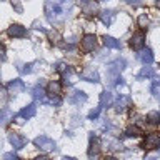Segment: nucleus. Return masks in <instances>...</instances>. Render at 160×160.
Listing matches in <instances>:
<instances>
[{
    "instance_id": "1",
    "label": "nucleus",
    "mask_w": 160,
    "mask_h": 160,
    "mask_svg": "<svg viewBox=\"0 0 160 160\" xmlns=\"http://www.w3.org/2000/svg\"><path fill=\"white\" fill-rule=\"evenodd\" d=\"M67 3H70L68 0H47V3H45L47 18L52 23L58 22L57 17H63V15L67 13V8H65V5H67Z\"/></svg>"
},
{
    "instance_id": "2",
    "label": "nucleus",
    "mask_w": 160,
    "mask_h": 160,
    "mask_svg": "<svg viewBox=\"0 0 160 160\" xmlns=\"http://www.w3.org/2000/svg\"><path fill=\"white\" fill-rule=\"evenodd\" d=\"M125 65H127V62H125L123 58H117L115 62L108 63L107 65V77H108V80H117L120 77V72L125 68Z\"/></svg>"
},
{
    "instance_id": "3",
    "label": "nucleus",
    "mask_w": 160,
    "mask_h": 160,
    "mask_svg": "<svg viewBox=\"0 0 160 160\" xmlns=\"http://www.w3.org/2000/svg\"><path fill=\"white\" fill-rule=\"evenodd\" d=\"M35 147H38L40 150H45V152H50V150L55 148V142L50 137H47V135H40V137H37L33 140Z\"/></svg>"
},
{
    "instance_id": "4",
    "label": "nucleus",
    "mask_w": 160,
    "mask_h": 160,
    "mask_svg": "<svg viewBox=\"0 0 160 160\" xmlns=\"http://www.w3.org/2000/svg\"><path fill=\"white\" fill-rule=\"evenodd\" d=\"M100 152V140L97 135H90V145H88V158H95Z\"/></svg>"
},
{
    "instance_id": "5",
    "label": "nucleus",
    "mask_w": 160,
    "mask_h": 160,
    "mask_svg": "<svg viewBox=\"0 0 160 160\" xmlns=\"http://www.w3.org/2000/svg\"><path fill=\"white\" fill-rule=\"evenodd\" d=\"M95 45H97V38H95V35L87 33V35L82 38V50H83L85 53L92 52V50L95 48Z\"/></svg>"
},
{
    "instance_id": "6",
    "label": "nucleus",
    "mask_w": 160,
    "mask_h": 160,
    "mask_svg": "<svg viewBox=\"0 0 160 160\" xmlns=\"http://www.w3.org/2000/svg\"><path fill=\"white\" fill-rule=\"evenodd\" d=\"M8 142L12 143V147L15 150H20V148H23V145L27 143V140H25V137H22L20 133L12 132V133H8Z\"/></svg>"
},
{
    "instance_id": "7",
    "label": "nucleus",
    "mask_w": 160,
    "mask_h": 160,
    "mask_svg": "<svg viewBox=\"0 0 160 160\" xmlns=\"http://www.w3.org/2000/svg\"><path fill=\"white\" fill-rule=\"evenodd\" d=\"M160 145V135L158 133H148L147 135V138L143 140V145L142 147L143 148H147V150H152V148H155V147H158Z\"/></svg>"
},
{
    "instance_id": "8",
    "label": "nucleus",
    "mask_w": 160,
    "mask_h": 160,
    "mask_svg": "<svg viewBox=\"0 0 160 160\" xmlns=\"http://www.w3.org/2000/svg\"><path fill=\"white\" fill-rule=\"evenodd\" d=\"M143 42H145L143 32H135L132 35V38H130V47H132L133 50H140L143 47Z\"/></svg>"
},
{
    "instance_id": "9",
    "label": "nucleus",
    "mask_w": 160,
    "mask_h": 160,
    "mask_svg": "<svg viewBox=\"0 0 160 160\" xmlns=\"http://www.w3.org/2000/svg\"><path fill=\"white\" fill-rule=\"evenodd\" d=\"M7 33L10 35V37H13V38H20V37H25V35H27V30H25V27H22V25L13 23V25L8 27Z\"/></svg>"
},
{
    "instance_id": "10",
    "label": "nucleus",
    "mask_w": 160,
    "mask_h": 160,
    "mask_svg": "<svg viewBox=\"0 0 160 160\" xmlns=\"http://www.w3.org/2000/svg\"><path fill=\"white\" fill-rule=\"evenodd\" d=\"M80 78L82 80H87V82H93V83H97L98 82V72L95 68H92V67H88V68H85V72H82L80 73Z\"/></svg>"
},
{
    "instance_id": "11",
    "label": "nucleus",
    "mask_w": 160,
    "mask_h": 160,
    "mask_svg": "<svg viewBox=\"0 0 160 160\" xmlns=\"http://www.w3.org/2000/svg\"><path fill=\"white\" fill-rule=\"evenodd\" d=\"M23 90H25V83L20 78H15V80H12V82H8V92L10 93L17 95V93H22Z\"/></svg>"
},
{
    "instance_id": "12",
    "label": "nucleus",
    "mask_w": 160,
    "mask_h": 160,
    "mask_svg": "<svg viewBox=\"0 0 160 160\" xmlns=\"http://www.w3.org/2000/svg\"><path fill=\"white\" fill-rule=\"evenodd\" d=\"M130 103H132L130 97H127V95H120V97L117 98V102H115V110H117V112H125L127 107H130Z\"/></svg>"
},
{
    "instance_id": "13",
    "label": "nucleus",
    "mask_w": 160,
    "mask_h": 160,
    "mask_svg": "<svg viewBox=\"0 0 160 160\" xmlns=\"http://www.w3.org/2000/svg\"><path fill=\"white\" fill-rule=\"evenodd\" d=\"M137 57H138V60H140V62H142L143 65H150V63L153 62V53H152V50H150V48L140 50Z\"/></svg>"
},
{
    "instance_id": "14",
    "label": "nucleus",
    "mask_w": 160,
    "mask_h": 160,
    "mask_svg": "<svg viewBox=\"0 0 160 160\" xmlns=\"http://www.w3.org/2000/svg\"><path fill=\"white\" fill-rule=\"evenodd\" d=\"M47 93L50 95V97H60V93H62V85H60V82H57V80H53V82L48 83V88H47Z\"/></svg>"
},
{
    "instance_id": "15",
    "label": "nucleus",
    "mask_w": 160,
    "mask_h": 160,
    "mask_svg": "<svg viewBox=\"0 0 160 160\" xmlns=\"http://www.w3.org/2000/svg\"><path fill=\"white\" fill-rule=\"evenodd\" d=\"M85 100H87V93L85 92H82V90H75V92L70 95V98H68V102L70 103H83Z\"/></svg>"
},
{
    "instance_id": "16",
    "label": "nucleus",
    "mask_w": 160,
    "mask_h": 160,
    "mask_svg": "<svg viewBox=\"0 0 160 160\" xmlns=\"http://www.w3.org/2000/svg\"><path fill=\"white\" fill-rule=\"evenodd\" d=\"M113 103V95L110 93V92H107V90H105V92H102L100 93V105L98 107H110V105Z\"/></svg>"
},
{
    "instance_id": "17",
    "label": "nucleus",
    "mask_w": 160,
    "mask_h": 160,
    "mask_svg": "<svg viewBox=\"0 0 160 160\" xmlns=\"http://www.w3.org/2000/svg\"><path fill=\"white\" fill-rule=\"evenodd\" d=\"M100 20H102L105 25H112L113 20H115V12H113V10H102V13H100Z\"/></svg>"
},
{
    "instance_id": "18",
    "label": "nucleus",
    "mask_w": 160,
    "mask_h": 160,
    "mask_svg": "<svg viewBox=\"0 0 160 160\" xmlns=\"http://www.w3.org/2000/svg\"><path fill=\"white\" fill-rule=\"evenodd\" d=\"M35 112H37V108H35V105H27V107H23L22 110L18 112V117L20 118H32Z\"/></svg>"
},
{
    "instance_id": "19",
    "label": "nucleus",
    "mask_w": 160,
    "mask_h": 160,
    "mask_svg": "<svg viewBox=\"0 0 160 160\" xmlns=\"http://www.w3.org/2000/svg\"><path fill=\"white\" fill-rule=\"evenodd\" d=\"M103 45L107 48H122V43H120L117 38L108 37V35H105V37H103Z\"/></svg>"
},
{
    "instance_id": "20",
    "label": "nucleus",
    "mask_w": 160,
    "mask_h": 160,
    "mask_svg": "<svg viewBox=\"0 0 160 160\" xmlns=\"http://www.w3.org/2000/svg\"><path fill=\"white\" fill-rule=\"evenodd\" d=\"M32 97L35 100H38V102H47V100H45V90L40 87V85H37V87L32 88Z\"/></svg>"
},
{
    "instance_id": "21",
    "label": "nucleus",
    "mask_w": 160,
    "mask_h": 160,
    "mask_svg": "<svg viewBox=\"0 0 160 160\" xmlns=\"http://www.w3.org/2000/svg\"><path fill=\"white\" fill-rule=\"evenodd\" d=\"M142 135V130H140L137 125H130V127L125 128V137L132 138V137H140Z\"/></svg>"
},
{
    "instance_id": "22",
    "label": "nucleus",
    "mask_w": 160,
    "mask_h": 160,
    "mask_svg": "<svg viewBox=\"0 0 160 160\" xmlns=\"http://www.w3.org/2000/svg\"><path fill=\"white\" fill-rule=\"evenodd\" d=\"M147 120H148V123H152V125H158L160 123V112H157V110L148 112L147 113Z\"/></svg>"
},
{
    "instance_id": "23",
    "label": "nucleus",
    "mask_w": 160,
    "mask_h": 160,
    "mask_svg": "<svg viewBox=\"0 0 160 160\" xmlns=\"http://www.w3.org/2000/svg\"><path fill=\"white\" fill-rule=\"evenodd\" d=\"M153 77H155V73H153L152 67H143L137 75V78H153Z\"/></svg>"
},
{
    "instance_id": "24",
    "label": "nucleus",
    "mask_w": 160,
    "mask_h": 160,
    "mask_svg": "<svg viewBox=\"0 0 160 160\" xmlns=\"http://www.w3.org/2000/svg\"><path fill=\"white\" fill-rule=\"evenodd\" d=\"M10 118H12V112H10L8 108H2V110H0V125H5Z\"/></svg>"
},
{
    "instance_id": "25",
    "label": "nucleus",
    "mask_w": 160,
    "mask_h": 160,
    "mask_svg": "<svg viewBox=\"0 0 160 160\" xmlns=\"http://www.w3.org/2000/svg\"><path fill=\"white\" fill-rule=\"evenodd\" d=\"M152 93L155 97H160V80H155L152 85Z\"/></svg>"
},
{
    "instance_id": "26",
    "label": "nucleus",
    "mask_w": 160,
    "mask_h": 160,
    "mask_svg": "<svg viewBox=\"0 0 160 160\" xmlns=\"http://www.w3.org/2000/svg\"><path fill=\"white\" fill-rule=\"evenodd\" d=\"M93 12H97V5H93V3H88L87 7L83 8V13H87V15H92Z\"/></svg>"
},
{
    "instance_id": "27",
    "label": "nucleus",
    "mask_w": 160,
    "mask_h": 160,
    "mask_svg": "<svg viewBox=\"0 0 160 160\" xmlns=\"http://www.w3.org/2000/svg\"><path fill=\"white\" fill-rule=\"evenodd\" d=\"M147 23H148V18H147V15H145V13H142V15L138 17V25H140L142 28H145V27H147Z\"/></svg>"
},
{
    "instance_id": "28",
    "label": "nucleus",
    "mask_w": 160,
    "mask_h": 160,
    "mask_svg": "<svg viewBox=\"0 0 160 160\" xmlns=\"http://www.w3.org/2000/svg\"><path fill=\"white\" fill-rule=\"evenodd\" d=\"M100 110H102V107H97L95 110H92V112L88 113V118H90V120H95V118L100 115Z\"/></svg>"
},
{
    "instance_id": "29",
    "label": "nucleus",
    "mask_w": 160,
    "mask_h": 160,
    "mask_svg": "<svg viewBox=\"0 0 160 160\" xmlns=\"http://www.w3.org/2000/svg\"><path fill=\"white\" fill-rule=\"evenodd\" d=\"M3 160H20V158H18L13 152H8V153H5V155H3Z\"/></svg>"
},
{
    "instance_id": "30",
    "label": "nucleus",
    "mask_w": 160,
    "mask_h": 160,
    "mask_svg": "<svg viewBox=\"0 0 160 160\" xmlns=\"http://www.w3.org/2000/svg\"><path fill=\"white\" fill-rule=\"evenodd\" d=\"M20 70H22V73H30V72H32V63L25 65V67H23V68H20Z\"/></svg>"
},
{
    "instance_id": "31",
    "label": "nucleus",
    "mask_w": 160,
    "mask_h": 160,
    "mask_svg": "<svg viewBox=\"0 0 160 160\" xmlns=\"http://www.w3.org/2000/svg\"><path fill=\"white\" fill-rule=\"evenodd\" d=\"M0 60H5V47L0 43Z\"/></svg>"
},
{
    "instance_id": "32",
    "label": "nucleus",
    "mask_w": 160,
    "mask_h": 160,
    "mask_svg": "<svg viewBox=\"0 0 160 160\" xmlns=\"http://www.w3.org/2000/svg\"><path fill=\"white\" fill-rule=\"evenodd\" d=\"M5 98H7V97H5V88L0 87V100H2V102H5Z\"/></svg>"
},
{
    "instance_id": "33",
    "label": "nucleus",
    "mask_w": 160,
    "mask_h": 160,
    "mask_svg": "<svg viewBox=\"0 0 160 160\" xmlns=\"http://www.w3.org/2000/svg\"><path fill=\"white\" fill-rule=\"evenodd\" d=\"M123 2H127V3H140V0H123Z\"/></svg>"
},
{
    "instance_id": "34",
    "label": "nucleus",
    "mask_w": 160,
    "mask_h": 160,
    "mask_svg": "<svg viewBox=\"0 0 160 160\" xmlns=\"http://www.w3.org/2000/svg\"><path fill=\"white\" fill-rule=\"evenodd\" d=\"M33 160H50L48 157H45V155H43V157H37V158H33Z\"/></svg>"
},
{
    "instance_id": "35",
    "label": "nucleus",
    "mask_w": 160,
    "mask_h": 160,
    "mask_svg": "<svg viewBox=\"0 0 160 160\" xmlns=\"http://www.w3.org/2000/svg\"><path fill=\"white\" fill-rule=\"evenodd\" d=\"M145 160H157L155 157H145Z\"/></svg>"
},
{
    "instance_id": "36",
    "label": "nucleus",
    "mask_w": 160,
    "mask_h": 160,
    "mask_svg": "<svg viewBox=\"0 0 160 160\" xmlns=\"http://www.w3.org/2000/svg\"><path fill=\"white\" fill-rule=\"evenodd\" d=\"M62 160H75V158H72V157H63Z\"/></svg>"
},
{
    "instance_id": "37",
    "label": "nucleus",
    "mask_w": 160,
    "mask_h": 160,
    "mask_svg": "<svg viewBox=\"0 0 160 160\" xmlns=\"http://www.w3.org/2000/svg\"><path fill=\"white\" fill-rule=\"evenodd\" d=\"M155 3H157V7L160 8V0H155Z\"/></svg>"
},
{
    "instance_id": "38",
    "label": "nucleus",
    "mask_w": 160,
    "mask_h": 160,
    "mask_svg": "<svg viewBox=\"0 0 160 160\" xmlns=\"http://www.w3.org/2000/svg\"><path fill=\"white\" fill-rule=\"evenodd\" d=\"M103 160H115V158H112V157H107V158H103Z\"/></svg>"
},
{
    "instance_id": "39",
    "label": "nucleus",
    "mask_w": 160,
    "mask_h": 160,
    "mask_svg": "<svg viewBox=\"0 0 160 160\" xmlns=\"http://www.w3.org/2000/svg\"><path fill=\"white\" fill-rule=\"evenodd\" d=\"M100 2H105V0H100Z\"/></svg>"
},
{
    "instance_id": "40",
    "label": "nucleus",
    "mask_w": 160,
    "mask_h": 160,
    "mask_svg": "<svg viewBox=\"0 0 160 160\" xmlns=\"http://www.w3.org/2000/svg\"><path fill=\"white\" fill-rule=\"evenodd\" d=\"M83 2H87V0H83Z\"/></svg>"
}]
</instances>
